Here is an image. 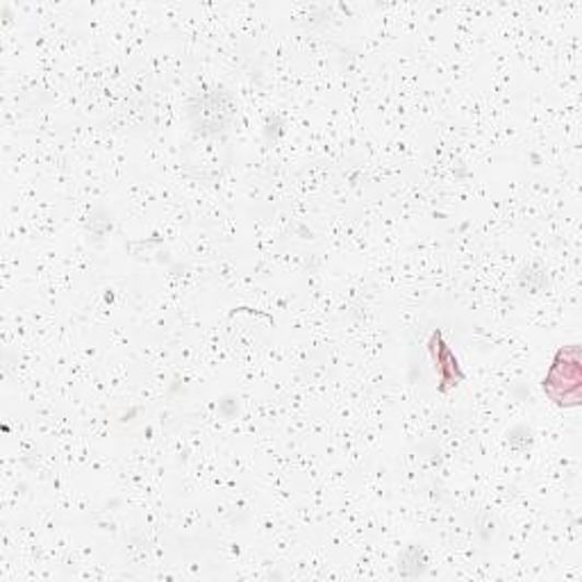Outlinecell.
<instances>
[{"mask_svg":"<svg viewBox=\"0 0 582 582\" xmlns=\"http://www.w3.org/2000/svg\"><path fill=\"white\" fill-rule=\"evenodd\" d=\"M546 396L560 407H578L582 394V364L580 346L571 344L560 348L544 377Z\"/></svg>","mask_w":582,"mask_h":582,"instance_id":"cell-1","label":"cell"},{"mask_svg":"<svg viewBox=\"0 0 582 582\" xmlns=\"http://www.w3.org/2000/svg\"><path fill=\"white\" fill-rule=\"evenodd\" d=\"M428 348H430V356L434 362V371L440 373V381H442L440 392H449L459 381H464V373L459 371V364L449 348V344L442 339V333H432Z\"/></svg>","mask_w":582,"mask_h":582,"instance_id":"cell-2","label":"cell"}]
</instances>
